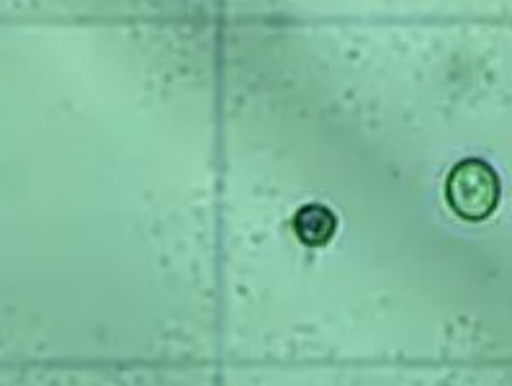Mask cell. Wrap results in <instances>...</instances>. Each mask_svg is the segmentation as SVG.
Instances as JSON below:
<instances>
[{
  "label": "cell",
  "instance_id": "1",
  "mask_svg": "<svg viewBox=\"0 0 512 386\" xmlns=\"http://www.w3.org/2000/svg\"><path fill=\"white\" fill-rule=\"evenodd\" d=\"M446 199L458 217L479 222L500 204V178L479 157H466L453 165L446 181Z\"/></svg>",
  "mask_w": 512,
  "mask_h": 386
},
{
  "label": "cell",
  "instance_id": "2",
  "mask_svg": "<svg viewBox=\"0 0 512 386\" xmlns=\"http://www.w3.org/2000/svg\"><path fill=\"white\" fill-rule=\"evenodd\" d=\"M335 227H338V219L335 214L320 204H307L302 206L294 217V232L296 237L304 242V245H325L332 235H335Z\"/></svg>",
  "mask_w": 512,
  "mask_h": 386
}]
</instances>
